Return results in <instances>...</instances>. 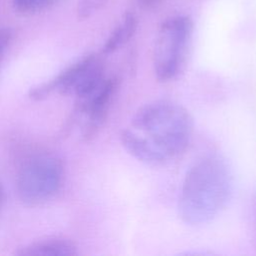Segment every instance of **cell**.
Returning <instances> with one entry per match:
<instances>
[{
    "instance_id": "11",
    "label": "cell",
    "mask_w": 256,
    "mask_h": 256,
    "mask_svg": "<svg viewBox=\"0 0 256 256\" xmlns=\"http://www.w3.org/2000/svg\"><path fill=\"white\" fill-rule=\"evenodd\" d=\"M12 39V31L9 28H0V63L9 47Z\"/></svg>"
},
{
    "instance_id": "9",
    "label": "cell",
    "mask_w": 256,
    "mask_h": 256,
    "mask_svg": "<svg viewBox=\"0 0 256 256\" xmlns=\"http://www.w3.org/2000/svg\"><path fill=\"white\" fill-rule=\"evenodd\" d=\"M60 0H13L14 9L22 14H35L44 11Z\"/></svg>"
},
{
    "instance_id": "4",
    "label": "cell",
    "mask_w": 256,
    "mask_h": 256,
    "mask_svg": "<svg viewBox=\"0 0 256 256\" xmlns=\"http://www.w3.org/2000/svg\"><path fill=\"white\" fill-rule=\"evenodd\" d=\"M63 172V163L54 154L39 153L30 156L17 174L18 197L27 205L46 202L60 189Z\"/></svg>"
},
{
    "instance_id": "6",
    "label": "cell",
    "mask_w": 256,
    "mask_h": 256,
    "mask_svg": "<svg viewBox=\"0 0 256 256\" xmlns=\"http://www.w3.org/2000/svg\"><path fill=\"white\" fill-rule=\"evenodd\" d=\"M117 88V78L107 77L94 93L82 99L80 110L86 117L82 130L85 139L92 138L104 123Z\"/></svg>"
},
{
    "instance_id": "3",
    "label": "cell",
    "mask_w": 256,
    "mask_h": 256,
    "mask_svg": "<svg viewBox=\"0 0 256 256\" xmlns=\"http://www.w3.org/2000/svg\"><path fill=\"white\" fill-rule=\"evenodd\" d=\"M192 33L193 22L188 16H174L161 24L153 49V69L158 81L174 80L183 71Z\"/></svg>"
},
{
    "instance_id": "12",
    "label": "cell",
    "mask_w": 256,
    "mask_h": 256,
    "mask_svg": "<svg viewBox=\"0 0 256 256\" xmlns=\"http://www.w3.org/2000/svg\"><path fill=\"white\" fill-rule=\"evenodd\" d=\"M139 5L142 6L143 8H152L154 6H156L161 0H137Z\"/></svg>"
},
{
    "instance_id": "13",
    "label": "cell",
    "mask_w": 256,
    "mask_h": 256,
    "mask_svg": "<svg viewBox=\"0 0 256 256\" xmlns=\"http://www.w3.org/2000/svg\"><path fill=\"white\" fill-rule=\"evenodd\" d=\"M5 199H6V194H5V190L2 186V184L0 183V214H1V211L4 207V204H5Z\"/></svg>"
},
{
    "instance_id": "7",
    "label": "cell",
    "mask_w": 256,
    "mask_h": 256,
    "mask_svg": "<svg viewBox=\"0 0 256 256\" xmlns=\"http://www.w3.org/2000/svg\"><path fill=\"white\" fill-rule=\"evenodd\" d=\"M19 256H74L77 255V247L66 239H48L31 243L20 248Z\"/></svg>"
},
{
    "instance_id": "2",
    "label": "cell",
    "mask_w": 256,
    "mask_h": 256,
    "mask_svg": "<svg viewBox=\"0 0 256 256\" xmlns=\"http://www.w3.org/2000/svg\"><path fill=\"white\" fill-rule=\"evenodd\" d=\"M233 174L227 161L210 154L198 159L186 172L178 198V213L188 225L200 226L214 220L233 193Z\"/></svg>"
},
{
    "instance_id": "5",
    "label": "cell",
    "mask_w": 256,
    "mask_h": 256,
    "mask_svg": "<svg viewBox=\"0 0 256 256\" xmlns=\"http://www.w3.org/2000/svg\"><path fill=\"white\" fill-rule=\"evenodd\" d=\"M106 78L101 59L95 54H89L49 82L32 88L29 96L34 100H41L51 92L58 91L61 94H75L82 100L94 93Z\"/></svg>"
},
{
    "instance_id": "10",
    "label": "cell",
    "mask_w": 256,
    "mask_h": 256,
    "mask_svg": "<svg viewBox=\"0 0 256 256\" xmlns=\"http://www.w3.org/2000/svg\"><path fill=\"white\" fill-rule=\"evenodd\" d=\"M108 0H79L77 6L78 16L82 19L88 18L106 5Z\"/></svg>"
},
{
    "instance_id": "1",
    "label": "cell",
    "mask_w": 256,
    "mask_h": 256,
    "mask_svg": "<svg viewBox=\"0 0 256 256\" xmlns=\"http://www.w3.org/2000/svg\"><path fill=\"white\" fill-rule=\"evenodd\" d=\"M193 118L182 105L155 100L140 107L120 133L125 150L150 166L169 164L188 148L193 134Z\"/></svg>"
},
{
    "instance_id": "8",
    "label": "cell",
    "mask_w": 256,
    "mask_h": 256,
    "mask_svg": "<svg viewBox=\"0 0 256 256\" xmlns=\"http://www.w3.org/2000/svg\"><path fill=\"white\" fill-rule=\"evenodd\" d=\"M136 29V16L131 12L126 13L123 16L121 22L114 28V30L111 32V34L105 41L102 48V53L108 55L120 49L134 36Z\"/></svg>"
}]
</instances>
